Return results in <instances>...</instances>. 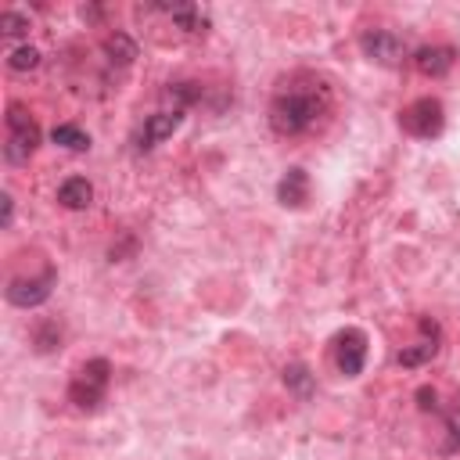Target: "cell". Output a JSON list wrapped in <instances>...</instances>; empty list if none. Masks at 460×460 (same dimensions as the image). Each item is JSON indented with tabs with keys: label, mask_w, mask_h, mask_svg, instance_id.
<instances>
[{
	"label": "cell",
	"mask_w": 460,
	"mask_h": 460,
	"mask_svg": "<svg viewBox=\"0 0 460 460\" xmlns=\"http://www.w3.org/2000/svg\"><path fill=\"white\" fill-rule=\"evenodd\" d=\"M399 126L417 140H431L446 129V108L438 97H417L399 111Z\"/></svg>",
	"instance_id": "4"
},
{
	"label": "cell",
	"mask_w": 460,
	"mask_h": 460,
	"mask_svg": "<svg viewBox=\"0 0 460 460\" xmlns=\"http://www.w3.org/2000/svg\"><path fill=\"white\" fill-rule=\"evenodd\" d=\"M413 65L420 75H431V79H442L453 65H456V50L453 47H420L413 54Z\"/></svg>",
	"instance_id": "10"
},
{
	"label": "cell",
	"mask_w": 460,
	"mask_h": 460,
	"mask_svg": "<svg viewBox=\"0 0 460 460\" xmlns=\"http://www.w3.org/2000/svg\"><path fill=\"white\" fill-rule=\"evenodd\" d=\"M180 122H183V111H180V108L147 115V122H144V129H140V137H137L140 147H155V144H162L165 137H172V133L180 129Z\"/></svg>",
	"instance_id": "9"
},
{
	"label": "cell",
	"mask_w": 460,
	"mask_h": 460,
	"mask_svg": "<svg viewBox=\"0 0 460 460\" xmlns=\"http://www.w3.org/2000/svg\"><path fill=\"white\" fill-rule=\"evenodd\" d=\"M50 140L61 144V147H68V151H86V147H90V137H86L79 126H72V122L54 126V129H50Z\"/></svg>",
	"instance_id": "13"
},
{
	"label": "cell",
	"mask_w": 460,
	"mask_h": 460,
	"mask_svg": "<svg viewBox=\"0 0 460 460\" xmlns=\"http://www.w3.org/2000/svg\"><path fill=\"white\" fill-rule=\"evenodd\" d=\"M277 201L284 208H302L309 201V172L302 165H291L277 183Z\"/></svg>",
	"instance_id": "8"
},
{
	"label": "cell",
	"mask_w": 460,
	"mask_h": 460,
	"mask_svg": "<svg viewBox=\"0 0 460 460\" xmlns=\"http://www.w3.org/2000/svg\"><path fill=\"white\" fill-rule=\"evenodd\" d=\"M36 65H40V50L29 47V43H25V47H14L11 58H7V68H11V72H32Z\"/></svg>",
	"instance_id": "16"
},
{
	"label": "cell",
	"mask_w": 460,
	"mask_h": 460,
	"mask_svg": "<svg viewBox=\"0 0 460 460\" xmlns=\"http://www.w3.org/2000/svg\"><path fill=\"white\" fill-rule=\"evenodd\" d=\"M331 115V90L316 75H291L270 101V129L277 137H305Z\"/></svg>",
	"instance_id": "1"
},
{
	"label": "cell",
	"mask_w": 460,
	"mask_h": 460,
	"mask_svg": "<svg viewBox=\"0 0 460 460\" xmlns=\"http://www.w3.org/2000/svg\"><path fill=\"white\" fill-rule=\"evenodd\" d=\"M58 201H61L65 208H72V212L86 208V205L93 201V187H90V180H86V176H68V180L58 187Z\"/></svg>",
	"instance_id": "11"
},
{
	"label": "cell",
	"mask_w": 460,
	"mask_h": 460,
	"mask_svg": "<svg viewBox=\"0 0 460 460\" xmlns=\"http://www.w3.org/2000/svg\"><path fill=\"white\" fill-rule=\"evenodd\" d=\"M7 137H4V158L11 165H25L40 147V126L22 104H7Z\"/></svg>",
	"instance_id": "3"
},
{
	"label": "cell",
	"mask_w": 460,
	"mask_h": 460,
	"mask_svg": "<svg viewBox=\"0 0 460 460\" xmlns=\"http://www.w3.org/2000/svg\"><path fill=\"white\" fill-rule=\"evenodd\" d=\"M54 284H58V270L47 266L40 277H14V280L4 288V298H7L11 305H18V309H36V305H43V302L50 298Z\"/></svg>",
	"instance_id": "5"
},
{
	"label": "cell",
	"mask_w": 460,
	"mask_h": 460,
	"mask_svg": "<svg viewBox=\"0 0 460 460\" xmlns=\"http://www.w3.org/2000/svg\"><path fill=\"white\" fill-rule=\"evenodd\" d=\"M108 385H111V363L104 356H93L75 367V374L68 381V402L75 410H97L108 395Z\"/></svg>",
	"instance_id": "2"
},
{
	"label": "cell",
	"mask_w": 460,
	"mask_h": 460,
	"mask_svg": "<svg viewBox=\"0 0 460 460\" xmlns=\"http://www.w3.org/2000/svg\"><path fill=\"white\" fill-rule=\"evenodd\" d=\"M446 431H449L446 453H460V395L453 399V410L446 413Z\"/></svg>",
	"instance_id": "20"
},
{
	"label": "cell",
	"mask_w": 460,
	"mask_h": 460,
	"mask_svg": "<svg viewBox=\"0 0 460 460\" xmlns=\"http://www.w3.org/2000/svg\"><path fill=\"white\" fill-rule=\"evenodd\" d=\"M359 50H363L370 61L392 68V65H399V61L406 58V40L395 36L392 29H367V32L359 36Z\"/></svg>",
	"instance_id": "6"
},
{
	"label": "cell",
	"mask_w": 460,
	"mask_h": 460,
	"mask_svg": "<svg viewBox=\"0 0 460 460\" xmlns=\"http://www.w3.org/2000/svg\"><path fill=\"white\" fill-rule=\"evenodd\" d=\"M0 208H4V216H0V226L7 230V226H11V216H14V198H11L7 190L0 194Z\"/></svg>",
	"instance_id": "21"
},
{
	"label": "cell",
	"mask_w": 460,
	"mask_h": 460,
	"mask_svg": "<svg viewBox=\"0 0 460 460\" xmlns=\"http://www.w3.org/2000/svg\"><path fill=\"white\" fill-rule=\"evenodd\" d=\"M435 352H438V341L410 345V349H402V352H399V367H420V363H428Z\"/></svg>",
	"instance_id": "15"
},
{
	"label": "cell",
	"mask_w": 460,
	"mask_h": 460,
	"mask_svg": "<svg viewBox=\"0 0 460 460\" xmlns=\"http://www.w3.org/2000/svg\"><path fill=\"white\" fill-rule=\"evenodd\" d=\"M284 385H288L298 399H309V395H313V374H309V367H305V363H288V367H284Z\"/></svg>",
	"instance_id": "12"
},
{
	"label": "cell",
	"mask_w": 460,
	"mask_h": 460,
	"mask_svg": "<svg viewBox=\"0 0 460 460\" xmlns=\"http://www.w3.org/2000/svg\"><path fill=\"white\" fill-rule=\"evenodd\" d=\"M58 341H61V331H58V323H40L36 331H32V345H36V352H54L58 349Z\"/></svg>",
	"instance_id": "17"
},
{
	"label": "cell",
	"mask_w": 460,
	"mask_h": 460,
	"mask_svg": "<svg viewBox=\"0 0 460 460\" xmlns=\"http://www.w3.org/2000/svg\"><path fill=\"white\" fill-rule=\"evenodd\" d=\"M165 97L176 101V108L183 111V104H194V101L201 97V86H198V83H172V86L165 90Z\"/></svg>",
	"instance_id": "19"
},
{
	"label": "cell",
	"mask_w": 460,
	"mask_h": 460,
	"mask_svg": "<svg viewBox=\"0 0 460 460\" xmlns=\"http://www.w3.org/2000/svg\"><path fill=\"white\" fill-rule=\"evenodd\" d=\"M104 54H108L111 61H119V65H129V61L137 58V43H133L126 32H111V36L104 40Z\"/></svg>",
	"instance_id": "14"
},
{
	"label": "cell",
	"mask_w": 460,
	"mask_h": 460,
	"mask_svg": "<svg viewBox=\"0 0 460 460\" xmlns=\"http://www.w3.org/2000/svg\"><path fill=\"white\" fill-rule=\"evenodd\" d=\"M367 363V334L359 327H345L338 334V370L345 377H359Z\"/></svg>",
	"instance_id": "7"
},
{
	"label": "cell",
	"mask_w": 460,
	"mask_h": 460,
	"mask_svg": "<svg viewBox=\"0 0 460 460\" xmlns=\"http://www.w3.org/2000/svg\"><path fill=\"white\" fill-rule=\"evenodd\" d=\"M417 399H420V410H438V402H435V399H438V395H435V388H428V385H424V388H417Z\"/></svg>",
	"instance_id": "22"
},
{
	"label": "cell",
	"mask_w": 460,
	"mask_h": 460,
	"mask_svg": "<svg viewBox=\"0 0 460 460\" xmlns=\"http://www.w3.org/2000/svg\"><path fill=\"white\" fill-rule=\"evenodd\" d=\"M0 32H4V40L25 36V32H29V18L18 14V11H4V14H0Z\"/></svg>",
	"instance_id": "18"
}]
</instances>
